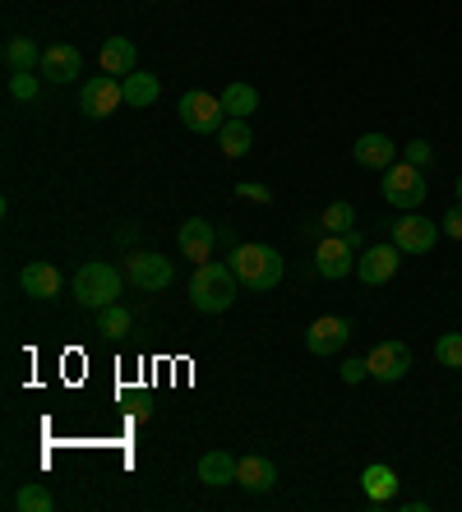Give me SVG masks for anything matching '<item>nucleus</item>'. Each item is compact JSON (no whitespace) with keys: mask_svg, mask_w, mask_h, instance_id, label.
Masks as SVG:
<instances>
[{"mask_svg":"<svg viewBox=\"0 0 462 512\" xmlns=\"http://www.w3.org/2000/svg\"><path fill=\"white\" fill-rule=\"evenodd\" d=\"M5 65H10V74H28L42 65V47H37L33 37H10L5 42Z\"/></svg>","mask_w":462,"mask_h":512,"instance_id":"nucleus-22","label":"nucleus"},{"mask_svg":"<svg viewBox=\"0 0 462 512\" xmlns=\"http://www.w3.org/2000/svg\"><path fill=\"white\" fill-rule=\"evenodd\" d=\"M125 277H130L139 291H167V286L176 282V268H171V259H162V254H130V259H125Z\"/></svg>","mask_w":462,"mask_h":512,"instance_id":"nucleus-10","label":"nucleus"},{"mask_svg":"<svg viewBox=\"0 0 462 512\" xmlns=\"http://www.w3.org/2000/svg\"><path fill=\"white\" fill-rule=\"evenodd\" d=\"M121 88H125V107H153L158 102V93H162V84H158V74H144V70H134V74H125L121 79Z\"/></svg>","mask_w":462,"mask_h":512,"instance_id":"nucleus-21","label":"nucleus"},{"mask_svg":"<svg viewBox=\"0 0 462 512\" xmlns=\"http://www.w3.org/2000/svg\"><path fill=\"white\" fill-rule=\"evenodd\" d=\"M361 489H365V499H370V503L398 499V471H393V466H384V462L365 466V471H361Z\"/></svg>","mask_w":462,"mask_h":512,"instance_id":"nucleus-18","label":"nucleus"},{"mask_svg":"<svg viewBox=\"0 0 462 512\" xmlns=\"http://www.w3.org/2000/svg\"><path fill=\"white\" fill-rule=\"evenodd\" d=\"M250 143H255V134H250V120H236V116H227V125L218 130V148L227 157H245L250 153Z\"/></svg>","mask_w":462,"mask_h":512,"instance_id":"nucleus-23","label":"nucleus"},{"mask_svg":"<svg viewBox=\"0 0 462 512\" xmlns=\"http://www.w3.org/2000/svg\"><path fill=\"white\" fill-rule=\"evenodd\" d=\"M236 194H241V199H250V203H273V190H268V185H255V180H241V185H236Z\"/></svg>","mask_w":462,"mask_h":512,"instance_id":"nucleus-31","label":"nucleus"},{"mask_svg":"<svg viewBox=\"0 0 462 512\" xmlns=\"http://www.w3.org/2000/svg\"><path fill=\"white\" fill-rule=\"evenodd\" d=\"M236 485H245L250 494H268L278 485V466L268 457H241V471H236Z\"/></svg>","mask_w":462,"mask_h":512,"instance_id":"nucleus-19","label":"nucleus"},{"mask_svg":"<svg viewBox=\"0 0 462 512\" xmlns=\"http://www.w3.org/2000/svg\"><path fill=\"white\" fill-rule=\"evenodd\" d=\"M430 157H435V148L426 139H412L402 148V162H412V167H430Z\"/></svg>","mask_w":462,"mask_h":512,"instance_id":"nucleus-30","label":"nucleus"},{"mask_svg":"<svg viewBox=\"0 0 462 512\" xmlns=\"http://www.w3.org/2000/svg\"><path fill=\"white\" fill-rule=\"evenodd\" d=\"M352 227H356V208L347 199H338V203H329V208H324V231L342 236V231H352Z\"/></svg>","mask_w":462,"mask_h":512,"instance_id":"nucleus-28","label":"nucleus"},{"mask_svg":"<svg viewBox=\"0 0 462 512\" xmlns=\"http://www.w3.org/2000/svg\"><path fill=\"white\" fill-rule=\"evenodd\" d=\"M116 296H121V273H116L111 263L93 259V263H84V268L74 273V300H79V305H88V310L116 305Z\"/></svg>","mask_w":462,"mask_h":512,"instance_id":"nucleus-3","label":"nucleus"},{"mask_svg":"<svg viewBox=\"0 0 462 512\" xmlns=\"http://www.w3.org/2000/svg\"><path fill=\"white\" fill-rule=\"evenodd\" d=\"M227 263L236 268L241 286H250V291H273L282 282V273H287V263H282V254L273 245H236Z\"/></svg>","mask_w":462,"mask_h":512,"instance_id":"nucleus-2","label":"nucleus"},{"mask_svg":"<svg viewBox=\"0 0 462 512\" xmlns=\"http://www.w3.org/2000/svg\"><path fill=\"white\" fill-rule=\"evenodd\" d=\"M222 111L236 120H250L259 111V93L250 84H227L222 88Z\"/></svg>","mask_w":462,"mask_h":512,"instance_id":"nucleus-24","label":"nucleus"},{"mask_svg":"<svg viewBox=\"0 0 462 512\" xmlns=\"http://www.w3.org/2000/svg\"><path fill=\"white\" fill-rule=\"evenodd\" d=\"M356 254H361V236H356V227H352V231H342V236L324 231V240H319V250H315V268H319V277L338 282V277L356 273Z\"/></svg>","mask_w":462,"mask_h":512,"instance_id":"nucleus-4","label":"nucleus"},{"mask_svg":"<svg viewBox=\"0 0 462 512\" xmlns=\"http://www.w3.org/2000/svg\"><path fill=\"white\" fill-rule=\"evenodd\" d=\"M458 203H462V176H458Z\"/></svg>","mask_w":462,"mask_h":512,"instance_id":"nucleus-34","label":"nucleus"},{"mask_svg":"<svg viewBox=\"0 0 462 512\" xmlns=\"http://www.w3.org/2000/svg\"><path fill=\"white\" fill-rule=\"evenodd\" d=\"M79 70H84V56H79L74 47H65V42L42 51V65H37V74H42L47 84H74Z\"/></svg>","mask_w":462,"mask_h":512,"instance_id":"nucleus-14","label":"nucleus"},{"mask_svg":"<svg viewBox=\"0 0 462 512\" xmlns=\"http://www.w3.org/2000/svg\"><path fill=\"white\" fill-rule=\"evenodd\" d=\"M356 167H370V171H389L393 162H398V143L389 139V134H361L352 148Z\"/></svg>","mask_w":462,"mask_h":512,"instance_id":"nucleus-15","label":"nucleus"},{"mask_svg":"<svg viewBox=\"0 0 462 512\" xmlns=\"http://www.w3.org/2000/svg\"><path fill=\"white\" fill-rule=\"evenodd\" d=\"M14 508L19 512H51L56 508V499H51V489L47 485H37V480H28L19 494H14Z\"/></svg>","mask_w":462,"mask_h":512,"instance_id":"nucleus-25","label":"nucleus"},{"mask_svg":"<svg viewBox=\"0 0 462 512\" xmlns=\"http://www.w3.org/2000/svg\"><path fill=\"white\" fill-rule=\"evenodd\" d=\"M37 93H42V74H37V70L10 74V97H14V102H37Z\"/></svg>","mask_w":462,"mask_h":512,"instance_id":"nucleus-29","label":"nucleus"},{"mask_svg":"<svg viewBox=\"0 0 462 512\" xmlns=\"http://www.w3.org/2000/svg\"><path fill=\"white\" fill-rule=\"evenodd\" d=\"M384 199L398 208V213H416L421 203H426V176H421V167H412V162H393L389 171H384Z\"/></svg>","mask_w":462,"mask_h":512,"instance_id":"nucleus-5","label":"nucleus"},{"mask_svg":"<svg viewBox=\"0 0 462 512\" xmlns=\"http://www.w3.org/2000/svg\"><path fill=\"white\" fill-rule=\"evenodd\" d=\"M435 360L444 370H462V333H439L435 337Z\"/></svg>","mask_w":462,"mask_h":512,"instance_id":"nucleus-27","label":"nucleus"},{"mask_svg":"<svg viewBox=\"0 0 462 512\" xmlns=\"http://www.w3.org/2000/svg\"><path fill=\"white\" fill-rule=\"evenodd\" d=\"M130 310L125 305H102L98 310V333H107V337H125L130 333Z\"/></svg>","mask_w":462,"mask_h":512,"instance_id":"nucleus-26","label":"nucleus"},{"mask_svg":"<svg viewBox=\"0 0 462 512\" xmlns=\"http://www.w3.org/2000/svg\"><path fill=\"white\" fill-rule=\"evenodd\" d=\"M398 263H402L398 245H370V250H361V259H356V273H361L365 286H384L398 273Z\"/></svg>","mask_w":462,"mask_h":512,"instance_id":"nucleus-13","label":"nucleus"},{"mask_svg":"<svg viewBox=\"0 0 462 512\" xmlns=\"http://www.w3.org/2000/svg\"><path fill=\"white\" fill-rule=\"evenodd\" d=\"M361 379H370V365H365L361 356H356V360H342V383H361Z\"/></svg>","mask_w":462,"mask_h":512,"instance_id":"nucleus-33","label":"nucleus"},{"mask_svg":"<svg viewBox=\"0 0 462 512\" xmlns=\"http://www.w3.org/2000/svg\"><path fill=\"white\" fill-rule=\"evenodd\" d=\"M176 111H181L185 130H195V134H218L222 125H227L222 97H213V93H185L181 102H176Z\"/></svg>","mask_w":462,"mask_h":512,"instance_id":"nucleus-6","label":"nucleus"},{"mask_svg":"<svg viewBox=\"0 0 462 512\" xmlns=\"http://www.w3.org/2000/svg\"><path fill=\"white\" fill-rule=\"evenodd\" d=\"M439 236H444L439 222H430V217H421V213H402L398 222H393V245H398L402 254H430Z\"/></svg>","mask_w":462,"mask_h":512,"instance_id":"nucleus-8","label":"nucleus"},{"mask_svg":"<svg viewBox=\"0 0 462 512\" xmlns=\"http://www.w3.org/2000/svg\"><path fill=\"white\" fill-rule=\"evenodd\" d=\"M98 60H102V74H116V79H125V74L139 70V51H134L130 37H107L102 51H98Z\"/></svg>","mask_w":462,"mask_h":512,"instance_id":"nucleus-17","label":"nucleus"},{"mask_svg":"<svg viewBox=\"0 0 462 512\" xmlns=\"http://www.w3.org/2000/svg\"><path fill=\"white\" fill-rule=\"evenodd\" d=\"M352 337V319H342V314H324V319L310 323V333H305V351L310 356H333L342 351Z\"/></svg>","mask_w":462,"mask_h":512,"instance_id":"nucleus-12","label":"nucleus"},{"mask_svg":"<svg viewBox=\"0 0 462 512\" xmlns=\"http://www.w3.org/2000/svg\"><path fill=\"white\" fill-rule=\"evenodd\" d=\"M365 365H370V379L398 383V379H407V370H412V346L407 342H379V346H370Z\"/></svg>","mask_w":462,"mask_h":512,"instance_id":"nucleus-9","label":"nucleus"},{"mask_svg":"<svg viewBox=\"0 0 462 512\" xmlns=\"http://www.w3.org/2000/svg\"><path fill=\"white\" fill-rule=\"evenodd\" d=\"M236 286H241V277H236V268L231 263H195V277H190V305H195L199 314H227L231 300H236Z\"/></svg>","mask_w":462,"mask_h":512,"instance_id":"nucleus-1","label":"nucleus"},{"mask_svg":"<svg viewBox=\"0 0 462 512\" xmlns=\"http://www.w3.org/2000/svg\"><path fill=\"white\" fill-rule=\"evenodd\" d=\"M236 471H241V462H236L231 453H204L199 457V480H204L208 489L236 485Z\"/></svg>","mask_w":462,"mask_h":512,"instance_id":"nucleus-20","label":"nucleus"},{"mask_svg":"<svg viewBox=\"0 0 462 512\" xmlns=\"http://www.w3.org/2000/svg\"><path fill=\"white\" fill-rule=\"evenodd\" d=\"M121 102H125V88L116 74H98V79H88V84L79 88V111L93 120H107Z\"/></svg>","mask_w":462,"mask_h":512,"instance_id":"nucleus-7","label":"nucleus"},{"mask_svg":"<svg viewBox=\"0 0 462 512\" xmlns=\"http://www.w3.org/2000/svg\"><path fill=\"white\" fill-rule=\"evenodd\" d=\"M19 286H24V296L28 300H56L61 296V273L51 268V263H28L24 273H19Z\"/></svg>","mask_w":462,"mask_h":512,"instance_id":"nucleus-16","label":"nucleus"},{"mask_svg":"<svg viewBox=\"0 0 462 512\" xmlns=\"http://www.w3.org/2000/svg\"><path fill=\"white\" fill-rule=\"evenodd\" d=\"M218 240L222 236H218V227H213V222L190 217V222H181V231H176V250H181V259H190V263H208Z\"/></svg>","mask_w":462,"mask_h":512,"instance_id":"nucleus-11","label":"nucleus"},{"mask_svg":"<svg viewBox=\"0 0 462 512\" xmlns=\"http://www.w3.org/2000/svg\"><path fill=\"white\" fill-rule=\"evenodd\" d=\"M439 231H444L449 240H462V203H458V208H449L444 217H439Z\"/></svg>","mask_w":462,"mask_h":512,"instance_id":"nucleus-32","label":"nucleus"}]
</instances>
